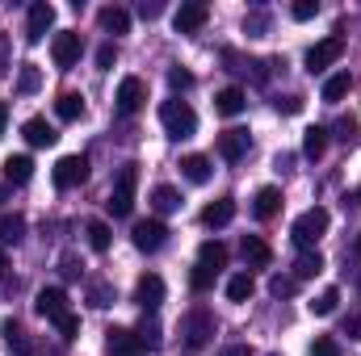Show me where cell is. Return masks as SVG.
Wrapping results in <instances>:
<instances>
[{"label": "cell", "mask_w": 361, "mask_h": 356, "mask_svg": "<svg viewBox=\"0 0 361 356\" xmlns=\"http://www.w3.org/2000/svg\"><path fill=\"white\" fill-rule=\"evenodd\" d=\"M341 55H345V38H341V34H328L324 42H315V46L307 51V72L319 76V72H328Z\"/></svg>", "instance_id": "5"}, {"label": "cell", "mask_w": 361, "mask_h": 356, "mask_svg": "<svg viewBox=\"0 0 361 356\" xmlns=\"http://www.w3.org/2000/svg\"><path fill=\"white\" fill-rule=\"evenodd\" d=\"M55 113H59L63 122H76V117H85V96H80V92H63V96L55 101Z\"/></svg>", "instance_id": "30"}, {"label": "cell", "mask_w": 361, "mask_h": 356, "mask_svg": "<svg viewBox=\"0 0 361 356\" xmlns=\"http://www.w3.org/2000/svg\"><path fill=\"white\" fill-rule=\"evenodd\" d=\"M345 336H349V340H361V310L345 319Z\"/></svg>", "instance_id": "50"}, {"label": "cell", "mask_w": 361, "mask_h": 356, "mask_svg": "<svg viewBox=\"0 0 361 356\" xmlns=\"http://www.w3.org/2000/svg\"><path fill=\"white\" fill-rule=\"evenodd\" d=\"M0 336H4V344H8L17 356H30V340H25V331H21L13 319H4V323H0Z\"/></svg>", "instance_id": "32"}, {"label": "cell", "mask_w": 361, "mask_h": 356, "mask_svg": "<svg viewBox=\"0 0 361 356\" xmlns=\"http://www.w3.org/2000/svg\"><path fill=\"white\" fill-rule=\"evenodd\" d=\"M135 302H139L147 314H156V310H160V302H164V276L143 272V276H139V285H135Z\"/></svg>", "instance_id": "13"}, {"label": "cell", "mask_w": 361, "mask_h": 356, "mask_svg": "<svg viewBox=\"0 0 361 356\" xmlns=\"http://www.w3.org/2000/svg\"><path fill=\"white\" fill-rule=\"evenodd\" d=\"M152 210H156V214H173V210H180V193L173 189V184H156V189H152Z\"/></svg>", "instance_id": "27"}, {"label": "cell", "mask_w": 361, "mask_h": 356, "mask_svg": "<svg viewBox=\"0 0 361 356\" xmlns=\"http://www.w3.org/2000/svg\"><path fill=\"white\" fill-rule=\"evenodd\" d=\"M311 356H341V348H336L332 336H319V340L311 344Z\"/></svg>", "instance_id": "42"}, {"label": "cell", "mask_w": 361, "mask_h": 356, "mask_svg": "<svg viewBox=\"0 0 361 356\" xmlns=\"http://www.w3.org/2000/svg\"><path fill=\"white\" fill-rule=\"evenodd\" d=\"M135 336H139V344H143V348H147V352H152V348H160V344H164V327H160V323H156V314H147V319H143V323H139V331H135Z\"/></svg>", "instance_id": "31"}, {"label": "cell", "mask_w": 361, "mask_h": 356, "mask_svg": "<svg viewBox=\"0 0 361 356\" xmlns=\"http://www.w3.org/2000/svg\"><path fill=\"white\" fill-rule=\"evenodd\" d=\"M169 84H173V89H193V76H189V72H185V68H173V72H169Z\"/></svg>", "instance_id": "46"}, {"label": "cell", "mask_w": 361, "mask_h": 356, "mask_svg": "<svg viewBox=\"0 0 361 356\" xmlns=\"http://www.w3.org/2000/svg\"><path fill=\"white\" fill-rule=\"evenodd\" d=\"M240 256H244V265L248 268H265L273 260L269 243L265 239H257V235H244V243H240Z\"/></svg>", "instance_id": "19"}, {"label": "cell", "mask_w": 361, "mask_h": 356, "mask_svg": "<svg viewBox=\"0 0 361 356\" xmlns=\"http://www.w3.org/2000/svg\"><path fill=\"white\" fill-rule=\"evenodd\" d=\"M4 268H8V265H4V252H0V272H4Z\"/></svg>", "instance_id": "54"}, {"label": "cell", "mask_w": 361, "mask_h": 356, "mask_svg": "<svg viewBox=\"0 0 361 356\" xmlns=\"http://www.w3.org/2000/svg\"><path fill=\"white\" fill-rule=\"evenodd\" d=\"M21 239H25V218L21 214H4L0 218V243L4 248H17Z\"/></svg>", "instance_id": "26"}, {"label": "cell", "mask_w": 361, "mask_h": 356, "mask_svg": "<svg viewBox=\"0 0 361 356\" xmlns=\"http://www.w3.org/2000/svg\"><path fill=\"white\" fill-rule=\"evenodd\" d=\"M160 13H164V4H160V0H143V4H139V17H143V21H156Z\"/></svg>", "instance_id": "47"}, {"label": "cell", "mask_w": 361, "mask_h": 356, "mask_svg": "<svg viewBox=\"0 0 361 356\" xmlns=\"http://www.w3.org/2000/svg\"><path fill=\"white\" fill-rule=\"evenodd\" d=\"M85 235H89V248L92 252H109V227L101 222V218H92V222H85Z\"/></svg>", "instance_id": "33"}, {"label": "cell", "mask_w": 361, "mask_h": 356, "mask_svg": "<svg viewBox=\"0 0 361 356\" xmlns=\"http://www.w3.org/2000/svg\"><path fill=\"white\" fill-rule=\"evenodd\" d=\"M231 218H235V201H231V197H219V201H210V205L202 210V227H214V231L227 227Z\"/></svg>", "instance_id": "18"}, {"label": "cell", "mask_w": 361, "mask_h": 356, "mask_svg": "<svg viewBox=\"0 0 361 356\" xmlns=\"http://www.w3.org/2000/svg\"><path fill=\"white\" fill-rule=\"evenodd\" d=\"M277 210H281V189H277V184H265V189H257V197H252V214H257L261 222H269Z\"/></svg>", "instance_id": "17"}, {"label": "cell", "mask_w": 361, "mask_h": 356, "mask_svg": "<svg viewBox=\"0 0 361 356\" xmlns=\"http://www.w3.org/2000/svg\"><path fill=\"white\" fill-rule=\"evenodd\" d=\"M51 177H55V189H80L89 180V160L85 155H63Z\"/></svg>", "instance_id": "7"}, {"label": "cell", "mask_w": 361, "mask_h": 356, "mask_svg": "<svg viewBox=\"0 0 361 356\" xmlns=\"http://www.w3.org/2000/svg\"><path fill=\"white\" fill-rule=\"evenodd\" d=\"M206 21H210V4H202V0H189V4H180L177 13H173L177 34H197Z\"/></svg>", "instance_id": "14"}, {"label": "cell", "mask_w": 361, "mask_h": 356, "mask_svg": "<svg viewBox=\"0 0 361 356\" xmlns=\"http://www.w3.org/2000/svg\"><path fill=\"white\" fill-rule=\"evenodd\" d=\"M214 268H206V265H197L193 272H189V285H193V293H206V289H214Z\"/></svg>", "instance_id": "39"}, {"label": "cell", "mask_w": 361, "mask_h": 356, "mask_svg": "<svg viewBox=\"0 0 361 356\" xmlns=\"http://www.w3.org/2000/svg\"><path fill=\"white\" fill-rule=\"evenodd\" d=\"M336 302H341V289H336V285H328V289L311 302V314H319V319H324V314H332V310H336Z\"/></svg>", "instance_id": "38"}, {"label": "cell", "mask_w": 361, "mask_h": 356, "mask_svg": "<svg viewBox=\"0 0 361 356\" xmlns=\"http://www.w3.org/2000/svg\"><path fill=\"white\" fill-rule=\"evenodd\" d=\"M324 151H328V130L324 126H307L302 130V155L307 160H319Z\"/></svg>", "instance_id": "23"}, {"label": "cell", "mask_w": 361, "mask_h": 356, "mask_svg": "<svg viewBox=\"0 0 361 356\" xmlns=\"http://www.w3.org/2000/svg\"><path fill=\"white\" fill-rule=\"evenodd\" d=\"M135 189H139V164H122L118 177H114V189H109L105 210H109L114 218H130V210H135Z\"/></svg>", "instance_id": "1"}, {"label": "cell", "mask_w": 361, "mask_h": 356, "mask_svg": "<svg viewBox=\"0 0 361 356\" xmlns=\"http://www.w3.org/2000/svg\"><path fill=\"white\" fill-rule=\"evenodd\" d=\"M180 177L189 180V184H206V180L214 177V168H210L206 155H185L180 160Z\"/></svg>", "instance_id": "20"}, {"label": "cell", "mask_w": 361, "mask_h": 356, "mask_svg": "<svg viewBox=\"0 0 361 356\" xmlns=\"http://www.w3.org/2000/svg\"><path fill=\"white\" fill-rule=\"evenodd\" d=\"M160 122L169 130V139H193L197 134V113L189 109V101H164L160 105Z\"/></svg>", "instance_id": "3"}, {"label": "cell", "mask_w": 361, "mask_h": 356, "mask_svg": "<svg viewBox=\"0 0 361 356\" xmlns=\"http://www.w3.org/2000/svg\"><path fill=\"white\" fill-rule=\"evenodd\" d=\"M290 17H294V21H311V17H319V0H294V4H290Z\"/></svg>", "instance_id": "41"}, {"label": "cell", "mask_w": 361, "mask_h": 356, "mask_svg": "<svg viewBox=\"0 0 361 356\" xmlns=\"http://www.w3.org/2000/svg\"><path fill=\"white\" fill-rule=\"evenodd\" d=\"M80 51H85V42H80V34H72V30H59V34L51 38V59H55V68H63V72H72V68L80 63Z\"/></svg>", "instance_id": "6"}, {"label": "cell", "mask_w": 361, "mask_h": 356, "mask_svg": "<svg viewBox=\"0 0 361 356\" xmlns=\"http://www.w3.org/2000/svg\"><path fill=\"white\" fill-rule=\"evenodd\" d=\"M97 21H101V30H105V34H126V30H130V13H126V8H118V4L101 8V13H97Z\"/></svg>", "instance_id": "21"}, {"label": "cell", "mask_w": 361, "mask_h": 356, "mask_svg": "<svg viewBox=\"0 0 361 356\" xmlns=\"http://www.w3.org/2000/svg\"><path fill=\"white\" fill-rule=\"evenodd\" d=\"M349 89H353V76H349V72H332V76L324 80V101H328V105H336V101H345V96H349Z\"/></svg>", "instance_id": "24"}, {"label": "cell", "mask_w": 361, "mask_h": 356, "mask_svg": "<svg viewBox=\"0 0 361 356\" xmlns=\"http://www.w3.org/2000/svg\"><path fill=\"white\" fill-rule=\"evenodd\" d=\"M51 25H55V4H47V0L30 4V17H25V42H42Z\"/></svg>", "instance_id": "11"}, {"label": "cell", "mask_w": 361, "mask_h": 356, "mask_svg": "<svg viewBox=\"0 0 361 356\" xmlns=\"http://www.w3.org/2000/svg\"><path fill=\"white\" fill-rule=\"evenodd\" d=\"M357 201H361V189H357Z\"/></svg>", "instance_id": "56"}, {"label": "cell", "mask_w": 361, "mask_h": 356, "mask_svg": "<svg viewBox=\"0 0 361 356\" xmlns=\"http://www.w3.org/2000/svg\"><path fill=\"white\" fill-rule=\"evenodd\" d=\"M34 310L42 314V319H51V323H63L68 314H72V306H68V293L63 289H38V298H34Z\"/></svg>", "instance_id": "8"}, {"label": "cell", "mask_w": 361, "mask_h": 356, "mask_svg": "<svg viewBox=\"0 0 361 356\" xmlns=\"http://www.w3.org/2000/svg\"><path fill=\"white\" fill-rule=\"evenodd\" d=\"M105 348H109V356H143L147 352V348L139 344V336L126 331V327H109V331H105Z\"/></svg>", "instance_id": "15"}, {"label": "cell", "mask_w": 361, "mask_h": 356, "mask_svg": "<svg viewBox=\"0 0 361 356\" xmlns=\"http://www.w3.org/2000/svg\"><path fill=\"white\" fill-rule=\"evenodd\" d=\"M130 239H135V248H139V252H160V248H164V239H169V227H164L160 218H147V222H135Z\"/></svg>", "instance_id": "9"}, {"label": "cell", "mask_w": 361, "mask_h": 356, "mask_svg": "<svg viewBox=\"0 0 361 356\" xmlns=\"http://www.w3.org/2000/svg\"><path fill=\"white\" fill-rule=\"evenodd\" d=\"M219 356H252V352H248V344H227Z\"/></svg>", "instance_id": "51"}, {"label": "cell", "mask_w": 361, "mask_h": 356, "mask_svg": "<svg viewBox=\"0 0 361 356\" xmlns=\"http://www.w3.org/2000/svg\"><path fill=\"white\" fill-rule=\"evenodd\" d=\"M38 89H42V72H38L34 63H21V72H17V92L30 96V92H38Z\"/></svg>", "instance_id": "35"}, {"label": "cell", "mask_w": 361, "mask_h": 356, "mask_svg": "<svg viewBox=\"0 0 361 356\" xmlns=\"http://www.w3.org/2000/svg\"><path fill=\"white\" fill-rule=\"evenodd\" d=\"M114 101H118V113L130 117V113L143 109V101H147V84H143L139 76H126V80L118 84V96H114Z\"/></svg>", "instance_id": "10"}, {"label": "cell", "mask_w": 361, "mask_h": 356, "mask_svg": "<svg viewBox=\"0 0 361 356\" xmlns=\"http://www.w3.org/2000/svg\"><path fill=\"white\" fill-rule=\"evenodd\" d=\"M290 168H294V155H290V151H281V155H277V172H290Z\"/></svg>", "instance_id": "52"}, {"label": "cell", "mask_w": 361, "mask_h": 356, "mask_svg": "<svg viewBox=\"0 0 361 356\" xmlns=\"http://www.w3.org/2000/svg\"><path fill=\"white\" fill-rule=\"evenodd\" d=\"M336 130H341L336 139H345V143H353V139H357V122H353V117H341V126H336Z\"/></svg>", "instance_id": "48"}, {"label": "cell", "mask_w": 361, "mask_h": 356, "mask_svg": "<svg viewBox=\"0 0 361 356\" xmlns=\"http://www.w3.org/2000/svg\"><path fill=\"white\" fill-rule=\"evenodd\" d=\"M197 265L214 268V272H219V268H227V248H223L219 239H206V243H202V252H197Z\"/></svg>", "instance_id": "29"}, {"label": "cell", "mask_w": 361, "mask_h": 356, "mask_svg": "<svg viewBox=\"0 0 361 356\" xmlns=\"http://www.w3.org/2000/svg\"><path fill=\"white\" fill-rule=\"evenodd\" d=\"M8 55H13V46H8V34H0V80H4V72H8Z\"/></svg>", "instance_id": "49"}, {"label": "cell", "mask_w": 361, "mask_h": 356, "mask_svg": "<svg viewBox=\"0 0 361 356\" xmlns=\"http://www.w3.org/2000/svg\"><path fill=\"white\" fill-rule=\"evenodd\" d=\"M244 34H248V38H265V34H269V13H265V8L248 13V17H244Z\"/></svg>", "instance_id": "37"}, {"label": "cell", "mask_w": 361, "mask_h": 356, "mask_svg": "<svg viewBox=\"0 0 361 356\" xmlns=\"http://www.w3.org/2000/svg\"><path fill=\"white\" fill-rule=\"evenodd\" d=\"M80 260H76V256H72V252H68V256H63V260H59V272H63V276H68V281H76V276H80Z\"/></svg>", "instance_id": "45"}, {"label": "cell", "mask_w": 361, "mask_h": 356, "mask_svg": "<svg viewBox=\"0 0 361 356\" xmlns=\"http://www.w3.org/2000/svg\"><path fill=\"white\" fill-rule=\"evenodd\" d=\"M294 289H298L294 276H286V272H273L269 276V293L273 298H294Z\"/></svg>", "instance_id": "40"}, {"label": "cell", "mask_w": 361, "mask_h": 356, "mask_svg": "<svg viewBox=\"0 0 361 356\" xmlns=\"http://www.w3.org/2000/svg\"><path fill=\"white\" fill-rule=\"evenodd\" d=\"M114 59H118V46H114V42H105V46L97 51V68H101V72H109V68H114Z\"/></svg>", "instance_id": "43"}, {"label": "cell", "mask_w": 361, "mask_h": 356, "mask_svg": "<svg viewBox=\"0 0 361 356\" xmlns=\"http://www.w3.org/2000/svg\"><path fill=\"white\" fill-rule=\"evenodd\" d=\"M21 134H25V143H30V147H55V139H59V134H55V126H51L47 117H30V122L21 126Z\"/></svg>", "instance_id": "16"}, {"label": "cell", "mask_w": 361, "mask_h": 356, "mask_svg": "<svg viewBox=\"0 0 361 356\" xmlns=\"http://www.w3.org/2000/svg\"><path fill=\"white\" fill-rule=\"evenodd\" d=\"M277 113H302V96H277Z\"/></svg>", "instance_id": "44"}, {"label": "cell", "mask_w": 361, "mask_h": 356, "mask_svg": "<svg viewBox=\"0 0 361 356\" xmlns=\"http://www.w3.org/2000/svg\"><path fill=\"white\" fill-rule=\"evenodd\" d=\"M252 289H257L252 272H235V276H227V302H248Z\"/></svg>", "instance_id": "28"}, {"label": "cell", "mask_w": 361, "mask_h": 356, "mask_svg": "<svg viewBox=\"0 0 361 356\" xmlns=\"http://www.w3.org/2000/svg\"><path fill=\"white\" fill-rule=\"evenodd\" d=\"M269 356H277V352H269Z\"/></svg>", "instance_id": "57"}, {"label": "cell", "mask_w": 361, "mask_h": 356, "mask_svg": "<svg viewBox=\"0 0 361 356\" xmlns=\"http://www.w3.org/2000/svg\"><path fill=\"white\" fill-rule=\"evenodd\" d=\"M4 126H8V105L0 101V134H4Z\"/></svg>", "instance_id": "53"}, {"label": "cell", "mask_w": 361, "mask_h": 356, "mask_svg": "<svg viewBox=\"0 0 361 356\" xmlns=\"http://www.w3.org/2000/svg\"><path fill=\"white\" fill-rule=\"evenodd\" d=\"M328 222H332V218H328V210H324V205H311L307 214H298V218H294V227H290V239H294L302 252H311V248H315V243L328 235Z\"/></svg>", "instance_id": "2"}, {"label": "cell", "mask_w": 361, "mask_h": 356, "mask_svg": "<svg viewBox=\"0 0 361 356\" xmlns=\"http://www.w3.org/2000/svg\"><path fill=\"white\" fill-rule=\"evenodd\" d=\"M357 289H361V268H357Z\"/></svg>", "instance_id": "55"}, {"label": "cell", "mask_w": 361, "mask_h": 356, "mask_svg": "<svg viewBox=\"0 0 361 356\" xmlns=\"http://www.w3.org/2000/svg\"><path fill=\"white\" fill-rule=\"evenodd\" d=\"M30 177H34V160L30 155H8L4 160V180L8 184H25Z\"/></svg>", "instance_id": "25"}, {"label": "cell", "mask_w": 361, "mask_h": 356, "mask_svg": "<svg viewBox=\"0 0 361 356\" xmlns=\"http://www.w3.org/2000/svg\"><path fill=\"white\" fill-rule=\"evenodd\" d=\"M89 306H97V310L114 306V285L109 281H89Z\"/></svg>", "instance_id": "36"}, {"label": "cell", "mask_w": 361, "mask_h": 356, "mask_svg": "<svg viewBox=\"0 0 361 356\" xmlns=\"http://www.w3.org/2000/svg\"><path fill=\"white\" fill-rule=\"evenodd\" d=\"M244 105H248L244 89H223L219 96H214V109H219L223 117H235V113H244Z\"/></svg>", "instance_id": "22"}, {"label": "cell", "mask_w": 361, "mask_h": 356, "mask_svg": "<svg viewBox=\"0 0 361 356\" xmlns=\"http://www.w3.org/2000/svg\"><path fill=\"white\" fill-rule=\"evenodd\" d=\"M315 272H324V256H319V252H302V256L294 260V281H307V276H315Z\"/></svg>", "instance_id": "34"}, {"label": "cell", "mask_w": 361, "mask_h": 356, "mask_svg": "<svg viewBox=\"0 0 361 356\" xmlns=\"http://www.w3.org/2000/svg\"><path fill=\"white\" fill-rule=\"evenodd\" d=\"M214 331H219V323H214V314L210 310H189L185 319H180V336H185V344L189 348H206L210 340H214Z\"/></svg>", "instance_id": "4"}, {"label": "cell", "mask_w": 361, "mask_h": 356, "mask_svg": "<svg viewBox=\"0 0 361 356\" xmlns=\"http://www.w3.org/2000/svg\"><path fill=\"white\" fill-rule=\"evenodd\" d=\"M248 147H252V134H248L244 126H231V130H223V134H219V155H223L227 164L244 160V155H248Z\"/></svg>", "instance_id": "12"}]
</instances>
